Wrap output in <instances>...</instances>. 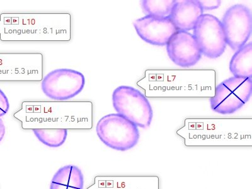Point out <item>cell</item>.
I'll use <instances>...</instances> for the list:
<instances>
[{"label": "cell", "instance_id": "cell-1", "mask_svg": "<svg viewBox=\"0 0 252 189\" xmlns=\"http://www.w3.org/2000/svg\"><path fill=\"white\" fill-rule=\"evenodd\" d=\"M13 117L22 129L91 130L94 104L91 101H24Z\"/></svg>", "mask_w": 252, "mask_h": 189}, {"label": "cell", "instance_id": "cell-2", "mask_svg": "<svg viewBox=\"0 0 252 189\" xmlns=\"http://www.w3.org/2000/svg\"><path fill=\"white\" fill-rule=\"evenodd\" d=\"M69 13H3L0 15V40L4 42H69Z\"/></svg>", "mask_w": 252, "mask_h": 189}, {"label": "cell", "instance_id": "cell-3", "mask_svg": "<svg viewBox=\"0 0 252 189\" xmlns=\"http://www.w3.org/2000/svg\"><path fill=\"white\" fill-rule=\"evenodd\" d=\"M43 74L42 53H0V82H42Z\"/></svg>", "mask_w": 252, "mask_h": 189}, {"label": "cell", "instance_id": "cell-4", "mask_svg": "<svg viewBox=\"0 0 252 189\" xmlns=\"http://www.w3.org/2000/svg\"><path fill=\"white\" fill-rule=\"evenodd\" d=\"M96 132L100 141L111 149L126 152L138 143V126L119 114H110L98 121Z\"/></svg>", "mask_w": 252, "mask_h": 189}, {"label": "cell", "instance_id": "cell-5", "mask_svg": "<svg viewBox=\"0 0 252 189\" xmlns=\"http://www.w3.org/2000/svg\"><path fill=\"white\" fill-rule=\"evenodd\" d=\"M115 110L142 129H147L152 122L154 112L149 100L138 89L129 86L116 88L112 94Z\"/></svg>", "mask_w": 252, "mask_h": 189}, {"label": "cell", "instance_id": "cell-6", "mask_svg": "<svg viewBox=\"0 0 252 189\" xmlns=\"http://www.w3.org/2000/svg\"><path fill=\"white\" fill-rule=\"evenodd\" d=\"M252 93V78L231 77L220 83L210 98L211 109L222 115L233 114L249 102Z\"/></svg>", "mask_w": 252, "mask_h": 189}, {"label": "cell", "instance_id": "cell-7", "mask_svg": "<svg viewBox=\"0 0 252 189\" xmlns=\"http://www.w3.org/2000/svg\"><path fill=\"white\" fill-rule=\"evenodd\" d=\"M85 85V76L81 72L72 69L60 68L44 76L41 89L47 97L64 102L80 94Z\"/></svg>", "mask_w": 252, "mask_h": 189}, {"label": "cell", "instance_id": "cell-8", "mask_svg": "<svg viewBox=\"0 0 252 189\" xmlns=\"http://www.w3.org/2000/svg\"><path fill=\"white\" fill-rule=\"evenodd\" d=\"M202 55L209 59H217L223 55L227 47L221 21L213 15L203 14L193 29Z\"/></svg>", "mask_w": 252, "mask_h": 189}, {"label": "cell", "instance_id": "cell-9", "mask_svg": "<svg viewBox=\"0 0 252 189\" xmlns=\"http://www.w3.org/2000/svg\"><path fill=\"white\" fill-rule=\"evenodd\" d=\"M227 45L232 50L247 43L251 37L252 28L251 10L242 4H235L224 13L222 21Z\"/></svg>", "mask_w": 252, "mask_h": 189}, {"label": "cell", "instance_id": "cell-10", "mask_svg": "<svg viewBox=\"0 0 252 189\" xmlns=\"http://www.w3.org/2000/svg\"><path fill=\"white\" fill-rule=\"evenodd\" d=\"M133 26L142 40L157 46H166L177 32L169 17L145 16L135 20Z\"/></svg>", "mask_w": 252, "mask_h": 189}, {"label": "cell", "instance_id": "cell-11", "mask_svg": "<svg viewBox=\"0 0 252 189\" xmlns=\"http://www.w3.org/2000/svg\"><path fill=\"white\" fill-rule=\"evenodd\" d=\"M168 57L175 64L189 68L202 58V53L192 33L177 31L166 44Z\"/></svg>", "mask_w": 252, "mask_h": 189}, {"label": "cell", "instance_id": "cell-12", "mask_svg": "<svg viewBox=\"0 0 252 189\" xmlns=\"http://www.w3.org/2000/svg\"><path fill=\"white\" fill-rule=\"evenodd\" d=\"M156 176L98 175L87 189H159Z\"/></svg>", "mask_w": 252, "mask_h": 189}, {"label": "cell", "instance_id": "cell-13", "mask_svg": "<svg viewBox=\"0 0 252 189\" xmlns=\"http://www.w3.org/2000/svg\"><path fill=\"white\" fill-rule=\"evenodd\" d=\"M204 11L198 0H176L169 16L177 31H192Z\"/></svg>", "mask_w": 252, "mask_h": 189}, {"label": "cell", "instance_id": "cell-14", "mask_svg": "<svg viewBox=\"0 0 252 189\" xmlns=\"http://www.w3.org/2000/svg\"><path fill=\"white\" fill-rule=\"evenodd\" d=\"M84 176L77 166L67 165L56 172L49 189H83Z\"/></svg>", "mask_w": 252, "mask_h": 189}, {"label": "cell", "instance_id": "cell-15", "mask_svg": "<svg viewBox=\"0 0 252 189\" xmlns=\"http://www.w3.org/2000/svg\"><path fill=\"white\" fill-rule=\"evenodd\" d=\"M229 71L233 76L252 78V43L244 45L235 52L229 62Z\"/></svg>", "mask_w": 252, "mask_h": 189}, {"label": "cell", "instance_id": "cell-16", "mask_svg": "<svg viewBox=\"0 0 252 189\" xmlns=\"http://www.w3.org/2000/svg\"><path fill=\"white\" fill-rule=\"evenodd\" d=\"M175 3L176 0H143L141 5L145 16L168 17Z\"/></svg>", "mask_w": 252, "mask_h": 189}, {"label": "cell", "instance_id": "cell-17", "mask_svg": "<svg viewBox=\"0 0 252 189\" xmlns=\"http://www.w3.org/2000/svg\"><path fill=\"white\" fill-rule=\"evenodd\" d=\"M44 145L50 148H59L66 141L67 129H34L32 130Z\"/></svg>", "mask_w": 252, "mask_h": 189}, {"label": "cell", "instance_id": "cell-18", "mask_svg": "<svg viewBox=\"0 0 252 189\" xmlns=\"http://www.w3.org/2000/svg\"><path fill=\"white\" fill-rule=\"evenodd\" d=\"M202 10H213L220 8L222 1L220 0H198Z\"/></svg>", "mask_w": 252, "mask_h": 189}, {"label": "cell", "instance_id": "cell-19", "mask_svg": "<svg viewBox=\"0 0 252 189\" xmlns=\"http://www.w3.org/2000/svg\"><path fill=\"white\" fill-rule=\"evenodd\" d=\"M9 108H10V104H9L7 96L0 89V118L7 113Z\"/></svg>", "mask_w": 252, "mask_h": 189}, {"label": "cell", "instance_id": "cell-20", "mask_svg": "<svg viewBox=\"0 0 252 189\" xmlns=\"http://www.w3.org/2000/svg\"><path fill=\"white\" fill-rule=\"evenodd\" d=\"M5 132V126H4L3 120L0 118V142L3 140Z\"/></svg>", "mask_w": 252, "mask_h": 189}]
</instances>
